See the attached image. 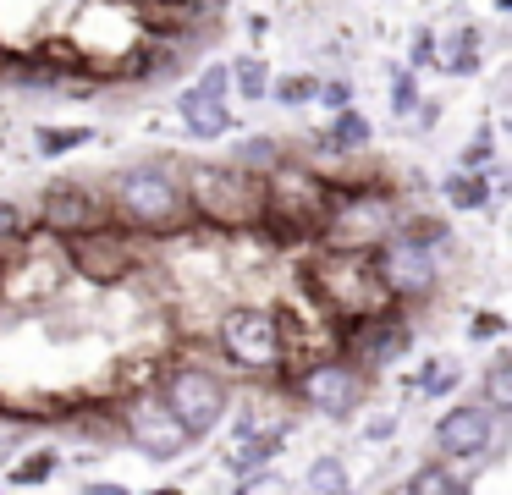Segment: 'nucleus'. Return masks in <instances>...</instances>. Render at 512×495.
Wrapping results in <instances>:
<instances>
[{"mask_svg":"<svg viewBox=\"0 0 512 495\" xmlns=\"http://www.w3.org/2000/svg\"><path fill=\"white\" fill-rule=\"evenodd\" d=\"M479 33L474 28H463V33H457V39H452V55H446V66H452V72H474V66H479Z\"/></svg>","mask_w":512,"mask_h":495,"instance_id":"19","label":"nucleus"},{"mask_svg":"<svg viewBox=\"0 0 512 495\" xmlns=\"http://www.w3.org/2000/svg\"><path fill=\"white\" fill-rule=\"evenodd\" d=\"M17 440H23V424H17V418H6V413H0V457H6V451H12Z\"/></svg>","mask_w":512,"mask_h":495,"instance_id":"26","label":"nucleus"},{"mask_svg":"<svg viewBox=\"0 0 512 495\" xmlns=\"http://www.w3.org/2000/svg\"><path fill=\"white\" fill-rule=\"evenodd\" d=\"M221 88H226V66H210V72H204V83L188 88V94L177 99V105H182V121H188L199 138H221V132L232 127V110H226Z\"/></svg>","mask_w":512,"mask_h":495,"instance_id":"9","label":"nucleus"},{"mask_svg":"<svg viewBox=\"0 0 512 495\" xmlns=\"http://www.w3.org/2000/svg\"><path fill=\"white\" fill-rule=\"evenodd\" d=\"M265 209L287 220L292 237H298V226H320V215L331 209V193H325L314 176H303V171H292V176L281 171L276 187H265Z\"/></svg>","mask_w":512,"mask_h":495,"instance_id":"7","label":"nucleus"},{"mask_svg":"<svg viewBox=\"0 0 512 495\" xmlns=\"http://www.w3.org/2000/svg\"><path fill=\"white\" fill-rule=\"evenodd\" d=\"M408 352V330L397 325V319H369L364 330H358V358L364 363H391Z\"/></svg>","mask_w":512,"mask_h":495,"instance_id":"12","label":"nucleus"},{"mask_svg":"<svg viewBox=\"0 0 512 495\" xmlns=\"http://www.w3.org/2000/svg\"><path fill=\"white\" fill-rule=\"evenodd\" d=\"M39 209H45V226H56V231H89L94 226V198L83 193V187H72V182L50 187Z\"/></svg>","mask_w":512,"mask_h":495,"instance_id":"11","label":"nucleus"},{"mask_svg":"<svg viewBox=\"0 0 512 495\" xmlns=\"http://www.w3.org/2000/svg\"><path fill=\"white\" fill-rule=\"evenodd\" d=\"M116 204L138 226H166V220L182 215V187L166 165H127L116 176Z\"/></svg>","mask_w":512,"mask_h":495,"instance_id":"3","label":"nucleus"},{"mask_svg":"<svg viewBox=\"0 0 512 495\" xmlns=\"http://www.w3.org/2000/svg\"><path fill=\"white\" fill-rule=\"evenodd\" d=\"M435 446H441L446 457H457V462L490 457V446H496V413H490L485 402H457V407H446L441 424H435Z\"/></svg>","mask_w":512,"mask_h":495,"instance_id":"5","label":"nucleus"},{"mask_svg":"<svg viewBox=\"0 0 512 495\" xmlns=\"http://www.w3.org/2000/svg\"><path fill=\"white\" fill-rule=\"evenodd\" d=\"M320 99L331 110H347V83H320Z\"/></svg>","mask_w":512,"mask_h":495,"instance_id":"27","label":"nucleus"},{"mask_svg":"<svg viewBox=\"0 0 512 495\" xmlns=\"http://www.w3.org/2000/svg\"><path fill=\"white\" fill-rule=\"evenodd\" d=\"M188 187H193L199 215L215 220V226H248V220L265 215V187H254L232 165H199Z\"/></svg>","mask_w":512,"mask_h":495,"instance_id":"1","label":"nucleus"},{"mask_svg":"<svg viewBox=\"0 0 512 495\" xmlns=\"http://www.w3.org/2000/svg\"><path fill=\"white\" fill-rule=\"evenodd\" d=\"M413 61H435V39H430V33H419V39H413Z\"/></svg>","mask_w":512,"mask_h":495,"instance_id":"28","label":"nucleus"},{"mask_svg":"<svg viewBox=\"0 0 512 495\" xmlns=\"http://www.w3.org/2000/svg\"><path fill=\"white\" fill-rule=\"evenodd\" d=\"M309 94H320V83H314V77H281V83H276L281 105H303Z\"/></svg>","mask_w":512,"mask_h":495,"instance_id":"21","label":"nucleus"},{"mask_svg":"<svg viewBox=\"0 0 512 495\" xmlns=\"http://www.w3.org/2000/svg\"><path fill=\"white\" fill-rule=\"evenodd\" d=\"M17 231H23V209L0 198V237H17Z\"/></svg>","mask_w":512,"mask_h":495,"instance_id":"25","label":"nucleus"},{"mask_svg":"<svg viewBox=\"0 0 512 495\" xmlns=\"http://www.w3.org/2000/svg\"><path fill=\"white\" fill-rule=\"evenodd\" d=\"M237 495H292V490L281 479H270V473H248V484Z\"/></svg>","mask_w":512,"mask_h":495,"instance_id":"23","label":"nucleus"},{"mask_svg":"<svg viewBox=\"0 0 512 495\" xmlns=\"http://www.w3.org/2000/svg\"><path fill=\"white\" fill-rule=\"evenodd\" d=\"M446 198H452L457 209H485L490 204V182L479 171H457L452 182H446Z\"/></svg>","mask_w":512,"mask_h":495,"instance_id":"16","label":"nucleus"},{"mask_svg":"<svg viewBox=\"0 0 512 495\" xmlns=\"http://www.w3.org/2000/svg\"><path fill=\"white\" fill-rule=\"evenodd\" d=\"M94 132L89 127H39V149L45 154H67V149H78V143H89Z\"/></svg>","mask_w":512,"mask_h":495,"instance_id":"18","label":"nucleus"},{"mask_svg":"<svg viewBox=\"0 0 512 495\" xmlns=\"http://www.w3.org/2000/svg\"><path fill=\"white\" fill-rule=\"evenodd\" d=\"M160 402H166V413L188 429V440H199V435H210V429H221L226 385H221V374H210V369H177L166 380V396H160Z\"/></svg>","mask_w":512,"mask_h":495,"instance_id":"2","label":"nucleus"},{"mask_svg":"<svg viewBox=\"0 0 512 495\" xmlns=\"http://www.w3.org/2000/svg\"><path fill=\"white\" fill-rule=\"evenodd\" d=\"M298 391H303V402H309V407L342 418V413H353V407H358V374L347 369V363H314V369L298 380Z\"/></svg>","mask_w":512,"mask_h":495,"instance_id":"10","label":"nucleus"},{"mask_svg":"<svg viewBox=\"0 0 512 495\" xmlns=\"http://www.w3.org/2000/svg\"><path fill=\"white\" fill-rule=\"evenodd\" d=\"M364 138H369V121L353 116V110H342V116H336V127H331V143H342V149H358Z\"/></svg>","mask_w":512,"mask_h":495,"instance_id":"20","label":"nucleus"},{"mask_svg":"<svg viewBox=\"0 0 512 495\" xmlns=\"http://www.w3.org/2000/svg\"><path fill=\"white\" fill-rule=\"evenodd\" d=\"M375 281L397 297H424L435 286L430 248H419V242H408V237H391L386 248L375 253Z\"/></svg>","mask_w":512,"mask_h":495,"instance_id":"6","label":"nucleus"},{"mask_svg":"<svg viewBox=\"0 0 512 495\" xmlns=\"http://www.w3.org/2000/svg\"><path fill=\"white\" fill-rule=\"evenodd\" d=\"M402 495H468V484L457 479L446 462H424V468H413V479L402 484Z\"/></svg>","mask_w":512,"mask_h":495,"instance_id":"14","label":"nucleus"},{"mask_svg":"<svg viewBox=\"0 0 512 495\" xmlns=\"http://www.w3.org/2000/svg\"><path fill=\"white\" fill-rule=\"evenodd\" d=\"M309 490L314 495H347V468L336 457H314L309 462Z\"/></svg>","mask_w":512,"mask_h":495,"instance_id":"17","label":"nucleus"},{"mask_svg":"<svg viewBox=\"0 0 512 495\" xmlns=\"http://www.w3.org/2000/svg\"><path fill=\"white\" fill-rule=\"evenodd\" d=\"M221 347L232 352L237 363H248V369H270V363L281 358L276 314H265V308H232V314L221 319Z\"/></svg>","mask_w":512,"mask_h":495,"instance_id":"4","label":"nucleus"},{"mask_svg":"<svg viewBox=\"0 0 512 495\" xmlns=\"http://www.w3.org/2000/svg\"><path fill=\"white\" fill-rule=\"evenodd\" d=\"M287 446V429H259V435H243V446L232 451V468L237 473H254V468H265L270 457H276V451Z\"/></svg>","mask_w":512,"mask_h":495,"instance_id":"13","label":"nucleus"},{"mask_svg":"<svg viewBox=\"0 0 512 495\" xmlns=\"http://www.w3.org/2000/svg\"><path fill=\"white\" fill-rule=\"evenodd\" d=\"M479 385H485V407L501 418L512 407V363L507 358H490L485 363V380H479Z\"/></svg>","mask_w":512,"mask_h":495,"instance_id":"15","label":"nucleus"},{"mask_svg":"<svg viewBox=\"0 0 512 495\" xmlns=\"http://www.w3.org/2000/svg\"><path fill=\"white\" fill-rule=\"evenodd\" d=\"M243 160L248 165H276V143H270V138H248L243 143Z\"/></svg>","mask_w":512,"mask_h":495,"instance_id":"24","label":"nucleus"},{"mask_svg":"<svg viewBox=\"0 0 512 495\" xmlns=\"http://www.w3.org/2000/svg\"><path fill=\"white\" fill-rule=\"evenodd\" d=\"M83 495H127V484H89Z\"/></svg>","mask_w":512,"mask_h":495,"instance_id":"29","label":"nucleus"},{"mask_svg":"<svg viewBox=\"0 0 512 495\" xmlns=\"http://www.w3.org/2000/svg\"><path fill=\"white\" fill-rule=\"evenodd\" d=\"M237 88H243V94L248 99H259V94H265V66H259V61H237Z\"/></svg>","mask_w":512,"mask_h":495,"instance_id":"22","label":"nucleus"},{"mask_svg":"<svg viewBox=\"0 0 512 495\" xmlns=\"http://www.w3.org/2000/svg\"><path fill=\"white\" fill-rule=\"evenodd\" d=\"M127 435H133V446L155 462H171V457L188 451V429L166 413V402H133L127 407Z\"/></svg>","mask_w":512,"mask_h":495,"instance_id":"8","label":"nucleus"}]
</instances>
